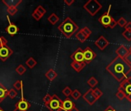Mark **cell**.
<instances>
[{
  "label": "cell",
  "instance_id": "obj_1",
  "mask_svg": "<svg viewBox=\"0 0 131 111\" xmlns=\"http://www.w3.org/2000/svg\"><path fill=\"white\" fill-rule=\"evenodd\" d=\"M106 70L120 83L127 78L128 74L131 72L130 65L124 58L117 56L107 66Z\"/></svg>",
  "mask_w": 131,
  "mask_h": 111
},
{
  "label": "cell",
  "instance_id": "obj_2",
  "mask_svg": "<svg viewBox=\"0 0 131 111\" xmlns=\"http://www.w3.org/2000/svg\"><path fill=\"white\" fill-rule=\"evenodd\" d=\"M58 30L68 39L71 38L77 31H78V25L70 18L67 17L58 27Z\"/></svg>",
  "mask_w": 131,
  "mask_h": 111
},
{
  "label": "cell",
  "instance_id": "obj_3",
  "mask_svg": "<svg viewBox=\"0 0 131 111\" xmlns=\"http://www.w3.org/2000/svg\"><path fill=\"white\" fill-rule=\"evenodd\" d=\"M83 7L91 15L94 16L102 8V5L97 0H89Z\"/></svg>",
  "mask_w": 131,
  "mask_h": 111
},
{
  "label": "cell",
  "instance_id": "obj_4",
  "mask_svg": "<svg viewBox=\"0 0 131 111\" xmlns=\"http://www.w3.org/2000/svg\"><path fill=\"white\" fill-rule=\"evenodd\" d=\"M62 100L56 95H53L50 103L46 105V107L50 111L62 110Z\"/></svg>",
  "mask_w": 131,
  "mask_h": 111
},
{
  "label": "cell",
  "instance_id": "obj_5",
  "mask_svg": "<svg viewBox=\"0 0 131 111\" xmlns=\"http://www.w3.org/2000/svg\"><path fill=\"white\" fill-rule=\"evenodd\" d=\"M111 9V5H110L107 12H104V13L98 19L99 22H100L101 24H102L103 26H104V28H108V27H110V25H111L112 21L114 19L110 15Z\"/></svg>",
  "mask_w": 131,
  "mask_h": 111
},
{
  "label": "cell",
  "instance_id": "obj_6",
  "mask_svg": "<svg viewBox=\"0 0 131 111\" xmlns=\"http://www.w3.org/2000/svg\"><path fill=\"white\" fill-rule=\"evenodd\" d=\"M118 89L122 90L125 93L126 97L128 96H131V76L127 77L125 80H124L120 83Z\"/></svg>",
  "mask_w": 131,
  "mask_h": 111
},
{
  "label": "cell",
  "instance_id": "obj_7",
  "mask_svg": "<svg viewBox=\"0 0 131 111\" xmlns=\"http://www.w3.org/2000/svg\"><path fill=\"white\" fill-rule=\"evenodd\" d=\"M96 56L97 54L90 47H87L85 49H84V59L86 64L91 63L96 58Z\"/></svg>",
  "mask_w": 131,
  "mask_h": 111
},
{
  "label": "cell",
  "instance_id": "obj_8",
  "mask_svg": "<svg viewBox=\"0 0 131 111\" xmlns=\"http://www.w3.org/2000/svg\"><path fill=\"white\" fill-rule=\"evenodd\" d=\"M83 99L90 105L92 106L94 105L97 101V99L96 98V97L94 96V93H93V89H89L84 95H83Z\"/></svg>",
  "mask_w": 131,
  "mask_h": 111
},
{
  "label": "cell",
  "instance_id": "obj_9",
  "mask_svg": "<svg viewBox=\"0 0 131 111\" xmlns=\"http://www.w3.org/2000/svg\"><path fill=\"white\" fill-rule=\"evenodd\" d=\"M71 59L73 61H74V62H79V63L84 62V50L81 47H78L71 54Z\"/></svg>",
  "mask_w": 131,
  "mask_h": 111
},
{
  "label": "cell",
  "instance_id": "obj_10",
  "mask_svg": "<svg viewBox=\"0 0 131 111\" xmlns=\"http://www.w3.org/2000/svg\"><path fill=\"white\" fill-rule=\"evenodd\" d=\"M12 53L13 51L7 45H3L0 47V59L2 61H5Z\"/></svg>",
  "mask_w": 131,
  "mask_h": 111
},
{
  "label": "cell",
  "instance_id": "obj_11",
  "mask_svg": "<svg viewBox=\"0 0 131 111\" xmlns=\"http://www.w3.org/2000/svg\"><path fill=\"white\" fill-rule=\"evenodd\" d=\"M31 107V104L25 100L24 98H21L16 104L14 111H27Z\"/></svg>",
  "mask_w": 131,
  "mask_h": 111
},
{
  "label": "cell",
  "instance_id": "obj_12",
  "mask_svg": "<svg viewBox=\"0 0 131 111\" xmlns=\"http://www.w3.org/2000/svg\"><path fill=\"white\" fill-rule=\"evenodd\" d=\"M95 45H96L101 50H104L105 48L110 45V42H109L104 36H101L95 41Z\"/></svg>",
  "mask_w": 131,
  "mask_h": 111
},
{
  "label": "cell",
  "instance_id": "obj_13",
  "mask_svg": "<svg viewBox=\"0 0 131 111\" xmlns=\"http://www.w3.org/2000/svg\"><path fill=\"white\" fill-rule=\"evenodd\" d=\"M115 53H116V54H117L118 56H120V57L124 59L125 56H126L130 52H129V49H128L124 45H121V46L116 49Z\"/></svg>",
  "mask_w": 131,
  "mask_h": 111
},
{
  "label": "cell",
  "instance_id": "obj_14",
  "mask_svg": "<svg viewBox=\"0 0 131 111\" xmlns=\"http://www.w3.org/2000/svg\"><path fill=\"white\" fill-rule=\"evenodd\" d=\"M74 107H75V104L72 100H71L69 98L65 99L62 102V110L70 111Z\"/></svg>",
  "mask_w": 131,
  "mask_h": 111
},
{
  "label": "cell",
  "instance_id": "obj_15",
  "mask_svg": "<svg viewBox=\"0 0 131 111\" xmlns=\"http://www.w3.org/2000/svg\"><path fill=\"white\" fill-rule=\"evenodd\" d=\"M8 22H9V25L7 26V28L5 29V30H6V32L9 34V35H11V36H14V35H15L16 33H18V32L19 31V29H18V27L16 25H15L14 23H11L10 22V21H9V19H8Z\"/></svg>",
  "mask_w": 131,
  "mask_h": 111
},
{
  "label": "cell",
  "instance_id": "obj_16",
  "mask_svg": "<svg viewBox=\"0 0 131 111\" xmlns=\"http://www.w3.org/2000/svg\"><path fill=\"white\" fill-rule=\"evenodd\" d=\"M71 66L78 73L81 72L85 66H86V63L85 62H82V63H79V62H74L73 61L71 63Z\"/></svg>",
  "mask_w": 131,
  "mask_h": 111
},
{
  "label": "cell",
  "instance_id": "obj_17",
  "mask_svg": "<svg viewBox=\"0 0 131 111\" xmlns=\"http://www.w3.org/2000/svg\"><path fill=\"white\" fill-rule=\"evenodd\" d=\"M2 2L8 8H11V7L17 8V6L21 2V0H3Z\"/></svg>",
  "mask_w": 131,
  "mask_h": 111
},
{
  "label": "cell",
  "instance_id": "obj_18",
  "mask_svg": "<svg viewBox=\"0 0 131 111\" xmlns=\"http://www.w3.org/2000/svg\"><path fill=\"white\" fill-rule=\"evenodd\" d=\"M8 90L2 83H0V103L8 97Z\"/></svg>",
  "mask_w": 131,
  "mask_h": 111
},
{
  "label": "cell",
  "instance_id": "obj_19",
  "mask_svg": "<svg viewBox=\"0 0 131 111\" xmlns=\"http://www.w3.org/2000/svg\"><path fill=\"white\" fill-rule=\"evenodd\" d=\"M88 38H89V37H88V36H86V35L84 34V32L81 29L79 30V31H78V32L76 33V39H78L81 42H85Z\"/></svg>",
  "mask_w": 131,
  "mask_h": 111
},
{
  "label": "cell",
  "instance_id": "obj_20",
  "mask_svg": "<svg viewBox=\"0 0 131 111\" xmlns=\"http://www.w3.org/2000/svg\"><path fill=\"white\" fill-rule=\"evenodd\" d=\"M45 76H46V78H47L48 80L53 81V80L58 76V73H57L54 70L51 69V70H49L45 73Z\"/></svg>",
  "mask_w": 131,
  "mask_h": 111
},
{
  "label": "cell",
  "instance_id": "obj_21",
  "mask_svg": "<svg viewBox=\"0 0 131 111\" xmlns=\"http://www.w3.org/2000/svg\"><path fill=\"white\" fill-rule=\"evenodd\" d=\"M48 21L51 24V25H55L58 21H59V17L55 14L52 13L50 15V16L48 18Z\"/></svg>",
  "mask_w": 131,
  "mask_h": 111
},
{
  "label": "cell",
  "instance_id": "obj_22",
  "mask_svg": "<svg viewBox=\"0 0 131 111\" xmlns=\"http://www.w3.org/2000/svg\"><path fill=\"white\" fill-rule=\"evenodd\" d=\"M87 83L89 85V87H91V88H94V87H96L98 83V80L94 77V76H91L87 82Z\"/></svg>",
  "mask_w": 131,
  "mask_h": 111
},
{
  "label": "cell",
  "instance_id": "obj_23",
  "mask_svg": "<svg viewBox=\"0 0 131 111\" xmlns=\"http://www.w3.org/2000/svg\"><path fill=\"white\" fill-rule=\"evenodd\" d=\"M36 64H37L36 60H35L34 58H32V57H30V58L26 61V65H27L29 68H33V67H35V66H36Z\"/></svg>",
  "mask_w": 131,
  "mask_h": 111
},
{
  "label": "cell",
  "instance_id": "obj_24",
  "mask_svg": "<svg viewBox=\"0 0 131 111\" xmlns=\"http://www.w3.org/2000/svg\"><path fill=\"white\" fill-rule=\"evenodd\" d=\"M116 97H117L120 100H123L124 99L126 98V94H125V93H124L122 90L118 89V90H117V93H116Z\"/></svg>",
  "mask_w": 131,
  "mask_h": 111
},
{
  "label": "cell",
  "instance_id": "obj_25",
  "mask_svg": "<svg viewBox=\"0 0 131 111\" xmlns=\"http://www.w3.org/2000/svg\"><path fill=\"white\" fill-rule=\"evenodd\" d=\"M15 71H16V73H18V74H19V75H23L25 73V71H26V68L23 66V65H19L16 69H15Z\"/></svg>",
  "mask_w": 131,
  "mask_h": 111
},
{
  "label": "cell",
  "instance_id": "obj_26",
  "mask_svg": "<svg viewBox=\"0 0 131 111\" xmlns=\"http://www.w3.org/2000/svg\"><path fill=\"white\" fill-rule=\"evenodd\" d=\"M93 93H94V96L96 97V98L97 99V100H99L102 96H103V92L99 89V88H94V90H93Z\"/></svg>",
  "mask_w": 131,
  "mask_h": 111
},
{
  "label": "cell",
  "instance_id": "obj_27",
  "mask_svg": "<svg viewBox=\"0 0 131 111\" xmlns=\"http://www.w3.org/2000/svg\"><path fill=\"white\" fill-rule=\"evenodd\" d=\"M71 97L74 100H78L81 97V93H80V91L78 90H74L72 91V93H71Z\"/></svg>",
  "mask_w": 131,
  "mask_h": 111
},
{
  "label": "cell",
  "instance_id": "obj_28",
  "mask_svg": "<svg viewBox=\"0 0 131 111\" xmlns=\"http://www.w3.org/2000/svg\"><path fill=\"white\" fill-rule=\"evenodd\" d=\"M62 93H63V94H64L66 97H68L71 96L72 90H71V89L69 87H66L62 90Z\"/></svg>",
  "mask_w": 131,
  "mask_h": 111
},
{
  "label": "cell",
  "instance_id": "obj_29",
  "mask_svg": "<svg viewBox=\"0 0 131 111\" xmlns=\"http://www.w3.org/2000/svg\"><path fill=\"white\" fill-rule=\"evenodd\" d=\"M13 87L15 88V90H22V82L21 80H17L14 84H13Z\"/></svg>",
  "mask_w": 131,
  "mask_h": 111
},
{
  "label": "cell",
  "instance_id": "obj_30",
  "mask_svg": "<svg viewBox=\"0 0 131 111\" xmlns=\"http://www.w3.org/2000/svg\"><path fill=\"white\" fill-rule=\"evenodd\" d=\"M122 36L127 40L131 41V31L130 30H125L122 32Z\"/></svg>",
  "mask_w": 131,
  "mask_h": 111
},
{
  "label": "cell",
  "instance_id": "obj_31",
  "mask_svg": "<svg viewBox=\"0 0 131 111\" xmlns=\"http://www.w3.org/2000/svg\"><path fill=\"white\" fill-rule=\"evenodd\" d=\"M117 25H119L121 27H125L126 25L127 24V20H126L124 17H121V18L118 19V21H117Z\"/></svg>",
  "mask_w": 131,
  "mask_h": 111
},
{
  "label": "cell",
  "instance_id": "obj_32",
  "mask_svg": "<svg viewBox=\"0 0 131 111\" xmlns=\"http://www.w3.org/2000/svg\"><path fill=\"white\" fill-rule=\"evenodd\" d=\"M17 94H18V93H17V92L15 91V90L12 89V90H8V97H9L11 99H14L15 97H16Z\"/></svg>",
  "mask_w": 131,
  "mask_h": 111
},
{
  "label": "cell",
  "instance_id": "obj_33",
  "mask_svg": "<svg viewBox=\"0 0 131 111\" xmlns=\"http://www.w3.org/2000/svg\"><path fill=\"white\" fill-rule=\"evenodd\" d=\"M51 98H52V96H51L50 94H46V95L44 97V98H43V101H44V103H45V106H46V105H48V104L50 103V101L51 100Z\"/></svg>",
  "mask_w": 131,
  "mask_h": 111
},
{
  "label": "cell",
  "instance_id": "obj_34",
  "mask_svg": "<svg viewBox=\"0 0 131 111\" xmlns=\"http://www.w3.org/2000/svg\"><path fill=\"white\" fill-rule=\"evenodd\" d=\"M6 11H7V12H8V14H10L12 15H14L18 12V9L15 7H11V8H7Z\"/></svg>",
  "mask_w": 131,
  "mask_h": 111
},
{
  "label": "cell",
  "instance_id": "obj_35",
  "mask_svg": "<svg viewBox=\"0 0 131 111\" xmlns=\"http://www.w3.org/2000/svg\"><path fill=\"white\" fill-rule=\"evenodd\" d=\"M32 17H33L35 19H36L37 21H38V20H40V19H41L42 15H41L40 13H38L36 10H35L34 12L32 13Z\"/></svg>",
  "mask_w": 131,
  "mask_h": 111
},
{
  "label": "cell",
  "instance_id": "obj_36",
  "mask_svg": "<svg viewBox=\"0 0 131 111\" xmlns=\"http://www.w3.org/2000/svg\"><path fill=\"white\" fill-rule=\"evenodd\" d=\"M38 13H40L42 16L45 14V12H46V10L41 6V5H39V6H38L37 8H36V9H35Z\"/></svg>",
  "mask_w": 131,
  "mask_h": 111
},
{
  "label": "cell",
  "instance_id": "obj_37",
  "mask_svg": "<svg viewBox=\"0 0 131 111\" xmlns=\"http://www.w3.org/2000/svg\"><path fill=\"white\" fill-rule=\"evenodd\" d=\"M81 30L84 32V34L86 35V36H88V37H90V36L91 35V33H92V32H91V30L88 28V27H87V26H85V27H84L83 29H81Z\"/></svg>",
  "mask_w": 131,
  "mask_h": 111
},
{
  "label": "cell",
  "instance_id": "obj_38",
  "mask_svg": "<svg viewBox=\"0 0 131 111\" xmlns=\"http://www.w3.org/2000/svg\"><path fill=\"white\" fill-rule=\"evenodd\" d=\"M3 45H7V39L2 36H0V47Z\"/></svg>",
  "mask_w": 131,
  "mask_h": 111
},
{
  "label": "cell",
  "instance_id": "obj_39",
  "mask_svg": "<svg viewBox=\"0 0 131 111\" xmlns=\"http://www.w3.org/2000/svg\"><path fill=\"white\" fill-rule=\"evenodd\" d=\"M124 59L130 64L131 65V53H129L126 56H125V58H124Z\"/></svg>",
  "mask_w": 131,
  "mask_h": 111
},
{
  "label": "cell",
  "instance_id": "obj_40",
  "mask_svg": "<svg viewBox=\"0 0 131 111\" xmlns=\"http://www.w3.org/2000/svg\"><path fill=\"white\" fill-rule=\"evenodd\" d=\"M64 3H65L67 5H68V6H71V5L74 2V0H70V1H68V0H64Z\"/></svg>",
  "mask_w": 131,
  "mask_h": 111
},
{
  "label": "cell",
  "instance_id": "obj_41",
  "mask_svg": "<svg viewBox=\"0 0 131 111\" xmlns=\"http://www.w3.org/2000/svg\"><path fill=\"white\" fill-rule=\"evenodd\" d=\"M125 30L131 31V22H127V24L125 26Z\"/></svg>",
  "mask_w": 131,
  "mask_h": 111
},
{
  "label": "cell",
  "instance_id": "obj_42",
  "mask_svg": "<svg viewBox=\"0 0 131 111\" xmlns=\"http://www.w3.org/2000/svg\"><path fill=\"white\" fill-rule=\"evenodd\" d=\"M104 111H117L113 107H111V106H109V107H107V109H105Z\"/></svg>",
  "mask_w": 131,
  "mask_h": 111
},
{
  "label": "cell",
  "instance_id": "obj_43",
  "mask_svg": "<svg viewBox=\"0 0 131 111\" xmlns=\"http://www.w3.org/2000/svg\"><path fill=\"white\" fill-rule=\"evenodd\" d=\"M70 111H79V110H78V109L76 107V106H75L74 107H73V108H72V109H71Z\"/></svg>",
  "mask_w": 131,
  "mask_h": 111
},
{
  "label": "cell",
  "instance_id": "obj_44",
  "mask_svg": "<svg viewBox=\"0 0 131 111\" xmlns=\"http://www.w3.org/2000/svg\"><path fill=\"white\" fill-rule=\"evenodd\" d=\"M128 49H129V52H130V53H131V46H130V48H129Z\"/></svg>",
  "mask_w": 131,
  "mask_h": 111
},
{
  "label": "cell",
  "instance_id": "obj_45",
  "mask_svg": "<svg viewBox=\"0 0 131 111\" xmlns=\"http://www.w3.org/2000/svg\"><path fill=\"white\" fill-rule=\"evenodd\" d=\"M0 111H4V110H2V108L0 107Z\"/></svg>",
  "mask_w": 131,
  "mask_h": 111
}]
</instances>
